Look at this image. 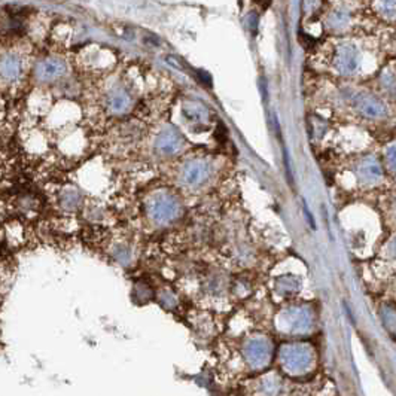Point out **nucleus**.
Listing matches in <instances>:
<instances>
[{
    "mask_svg": "<svg viewBox=\"0 0 396 396\" xmlns=\"http://www.w3.org/2000/svg\"><path fill=\"white\" fill-rule=\"evenodd\" d=\"M280 365L283 371L291 376H301L308 373L315 364V352L308 344L291 343L285 344L280 353Z\"/></svg>",
    "mask_w": 396,
    "mask_h": 396,
    "instance_id": "nucleus-1",
    "label": "nucleus"
},
{
    "mask_svg": "<svg viewBox=\"0 0 396 396\" xmlns=\"http://www.w3.org/2000/svg\"><path fill=\"white\" fill-rule=\"evenodd\" d=\"M148 214L155 224H169L181 214V203L169 191H158L148 200Z\"/></svg>",
    "mask_w": 396,
    "mask_h": 396,
    "instance_id": "nucleus-2",
    "label": "nucleus"
},
{
    "mask_svg": "<svg viewBox=\"0 0 396 396\" xmlns=\"http://www.w3.org/2000/svg\"><path fill=\"white\" fill-rule=\"evenodd\" d=\"M278 325L286 334H306L313 328V313L303 306L289 307L280 313Z\"/></svg>",
    "mask_w": 396,
    "mask_h": 396,
    "instance_id": "nucleus-3",
    "label": "nucleus"
},
{
    "mask_svg": "<svg viewBox=\"0 0 396 396\" xmlns=\"http://www.w3.org/2000/svg\"><path fill=\"white\" fill-rule=\"evenodd\" d=\"M243 356L252 369H262L273 356V346L266 337H252L245 343Z\"/></svg>",
    "mask_w": 396,
    "mask_h": 396,
    "instance_id": "nucleus-4",
    "label": "nucleus"
},
{
    "mask_svg": "<svg viewBox=\"0 0 396 396\" xmlns=\"http://www.w3.org/2000/svg\"><path fill=\"white\" fill-rule=\"evenodd\" d=\"M352 103L367 118H383L388 115V107L378 97L368 93H357L353 95Z\"/></svg>",
    "mask_w": 396,
    "mask_h": 396,
    "instance_id": "nucleus-5",
    "label": "nucleus"
},
{
    "mask_svg": "<svg viewBox=\"0 0 396 396\" xmlns=\"http://www.w3.org/2000/svg\"><path fill=\"white\" fill-rule=\"evenodd\" d=\"M359 51L357 48L352 43H341L337 48V55L334 60L335 70L341 75H350L359 66Z\"/></svg>",
    "mask_w": 396,
    "mask_h": 396,
    "instance_id": "nucleus-6",
    "label": "nucleus"
},
{
    "mask_svg": "<svg viewBox=\"0 0 396 396\" xmlns=\"http://www.w3.org/2000/svg\"><path fill=\"white\" fill-rule=\"evenodd\" d=\"M67 66L62 58H43L34 67V76L42 82H51L66 75Z\"/></svg>",
    "mask_w": 396,
    "mask_h": 396,
    "instance_id": "nucleus-7",
    "label": "nucleus"
},
{
    "mask_svg": "<svg viewBox=\"0 0 396 396\" xmlns=\"http://www.w3.org/2000/svg\"><path fill=\"white\" fill-rule=\"evenodd\" d=\"M184 137L173 127L164 128L155 139V149L163 155H175L184 148Z\"/></svg>",
    "mask_w": 396,
    "mask_h": 396,
    "instance_id": "nucleus-8",
    "label": "nucleus"
},
{
    "mask_svg": "<svg viewBox=\"0 0 396 396\" xmlns=\"http://www.w3.org/2000/svg\"><path fill=\"white\" fill-rule=\"evenodd\" d=\"M212 176V165L204 160H193L186 163L182 172V179L186 185L198 186Z\"/></svg>",
    "mask_w": 396,
    "mask_h": 396,
    "instance_id": "nucleus-9",
    "label": "nucleus"
},
{
    "mask_svg": "<svg viewBox=\"0 0 396 396\" xmlns=\"http://www.w3.org/2000/svg\"><path fill=\"white\" fill-rule=\"evenodd\" d=\"M22 62L17 54H5L0 58V78L6 82H14L21 76Z\"/></svg>",
    "mask_w": 396,
    "mask_h": 396,
    "instance_id": "nucleus-10",
    "label": "nucleus"
},
{
    "mask_svg": "<svg viewBox=\"0 0 396 396\" xmlns=\"http://www.w3.org/2000/svg\"><path fill=\"white\" fill-rule=\"evenodd\" d=\"M357 177L365 184H374L383 175L381 165L374 157H365L356 167Z\"/></svg>",
    "mask_w": 396,
    "mask_h": 396,
    "instance_id": "nucleus-11",
    "label": "nucleus"
},
{
    "mask_svg": "<svg viewBox=\"0 0 396 396\" xmlns=\"http://www.w3.org/2000/svg\"><path fill=\"white\" fill-rule=\"evenodd\" d=\"M131 104V97L130 94L121 88L114 90L109 97H107V106L114 114H123L125 111H128V107Z\"/></svg>",
    "mask_w": 396,
    "mask_h": 396,
    "instance_id": "nucleus-12",
    "label": "nucleus"
},
{
    "mask_svg": "<svg viewBox=\"0 0 396 396\" xmlns=\"http://www.w3.org/2000/svg\"><path fill=\"white\" fill-rule=\"evenodd\" d=\"M282 378L278 374H268L259 380L258 393L259 396H280Z\"/></svg>",
    "mask_w": 396,
    "mask_h": 396,
    "instance_id": "nucleus-13",
    "label": "nucleus"
},
{
    "mask_svg": "<svg viewBox=\"0 0 396 396\" xmlns=\"http://www.w3.org/2000/svg\"><path fill=\"white\" fill-rule=\"evenodd\" d=\"M182 114L188 119V121L193 123H203L207 119V109L200 103H185L182 107Z\"/></svg>",
    "mask_w": 396,
    "mask_h": 396,
    "instance_id": "nucleus-14",
    "label": "nucleus"
},
{
    "mask_svg": "<svg viewBox=\"0 0 396 396\" xmlns=\"http://www.w3.org/2000/svg\"><path fill=\"white\" fill-rule=\"evenodd\" d=\"M275 289L282 295H291L299 289V279L295 275L286 274L275 282Z\"/></svg>",
    "mask_w": 396,
    "mask_h": 396,
    "instance_id": "nucleus-15",
    "label": "nucleus"
},
{
    "mask_svg": "<svg viewBox=\"0 0 396 396\" xmlns=\"http://www.w3.org/2000/svg\"><path fill=\"white\" fill-rule=\"evenodd\" d=\"M349 20H350V15L346 9H334L328 17V26L334 30H340L347 26Z\"/></svg>",
    "mask_w": 396,
    "mask_h": 396,
    "instance_id": "nucleus-16",
    "label": "nucleus"
},
{
    "mask_svg": "<svg viewBox=\"0 0 396 396\" xmlns=\"http://www.w3.org/2000/svg\"><path fill=\"white\" fill-rule=\"evenodd\" d=\"M79 201H81V194L76 189H66L62 194V204L67 210L76 209L79 206Z\"/></svg>",
    "mask_w": 396,
    "mask_h": 396,
    "instance_id": "nucleus-17",
    "label": "nucleus"
},
{
    "mask_svg": "<svg viewBox=\"0 0 396 396\" xmlns=\"http://www.w3.org/2000/svg\"><path fill=\"white\" fill-rule=\"evenodd\" d=\"M115 258L119 261V262H123V264H127L128 261H130V258H131V254H130V250L127 249V247H118L116 250H115Z\"/></svg>",
    "mask_w": 396,
    "mask_h": 396,
    "instance_id": "nucleus-18",
    "label": "nucleus"
},
{
    "mask_svg": "<svg viewBox=\"0 0 396 396\" xmlns=\"http://www.w3.org/2000/svg\"><path fill=\"white\" fill-rule=\"evenodd\" d=\"M389 161H390V169L393 170V167H395V148L390 146L389 149Z\"/></svg>",
    "mask_w": 396,
    "mask_h": 396,
    "instance_id": "nucleus-19",
    "label": "nucleus"
}]
</instances>
